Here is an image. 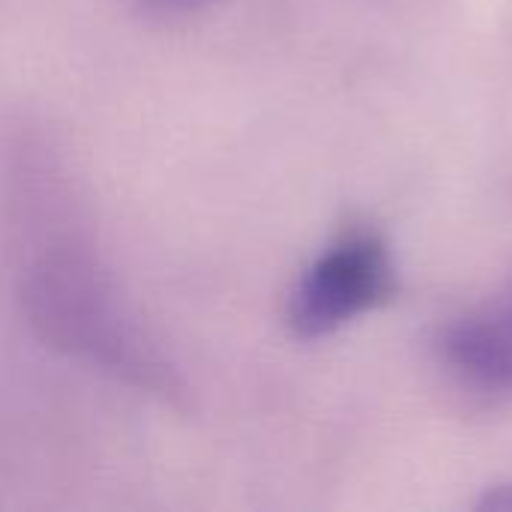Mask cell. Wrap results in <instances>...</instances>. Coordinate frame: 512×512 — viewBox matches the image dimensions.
I'll use <instances>...</instances> for the list:
<instances>
[{
    "label": "cell",
    "instance_id": "obj_1",
    "mask_svg": "<svg viewBox=\"0 0 512 512\" xmlns=\"http://www.w3.org/2000/svg\"><path fill=\"white\" fill-rule=\"evenodd\" d=\"M396 294L399 273L390 246L372 231H354L303 273L288 303V324L300 339H321L387 306Z\"/></svg>",
    "mask_w": 512,
    "mask_h": 512
},
{
    "label": "cell",
    "instance_id": "obj_2",
    "mask_svg": "<svg viewBox=\"0 0 512 512\" xmlns=\"http://www.w3.org/2000/svg\"><path fill=\"white\" fill-rule=\"evenodd\" d=\"M441 354L465 384L512 393V291L450 324L441 336Z\"/></svg>",
    "mask_w": 512,
    "mask_h": 512
},
{
    "label": "cell",
    "instance_id": "obj_3",
    "mask_svg": "<svg viewBox=\"0 0 512 512\" xmlns=\"http://www.w3.org/2000/svg\"><path fill=\"white\" fill-rule=\"evenodd\" d=\"M477 507H480V510L512 512V483L510 486H495V489H489Z\"/></svg>",
    "mask_w": 512,
    "mask_h": 512
}]
</instances>
